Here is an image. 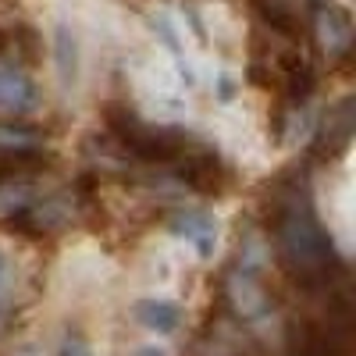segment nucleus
<instances>
[{
    "instance_id": "obj_2",
    "label": "nucleus",
    "mask_w": 356,
    "mask_h": 356,
    "mask_svg": "<svg viewBox=\"0 0 356 356\" xmlns=\"http://www.w3.org/2000/svg\"><path fill=\"white\" fill-rule=\"evenodd\" d=\"M33 104V86L25 82V75L18 72H0V107H29Z\"/></svg>"
},
{
    "instance_id": "obj_4",
    "label": "nucleus",
    "mask_w": 356,
    "mask_h": 356,
    "mask_svg": "<svg viewBox=\"0 0 356 356\" xmlns=\"http://www.w3.org/2000/svg\"><path fill=\"white\" fill-rule=\"evenodd\" d=\"M321 40H324V47L342 50L349 43V18L339 11H324L321 15Z\"/></svg>"
},
{
    "instance_id": "obj_3",
    "label": "nucleus",
    "mask_w": 356,
    "mask_h": 356,
    "mask_svg": "<svg viewBox=\"0 0 356 356\" xmlns=\"http://www.w3.org/2000/svg\"><path fill=\"white\" fill-rule=\"evenodd\" d=\"M175 228H178V235H186L189 243H196L200 253H211V246H214V239H218V225H214L211 218H200V214L178 221Z\"/></svg>"
},
{
    "instance_id": "obj_6",
    "label": "nucleus",
    "mask_w": 356,
    "mask_h": 356,
    "mask_svg": "<svg viewBox=\"0 0 356 356\" xmlns=\"http://www.w3.org/2000/svg\"><path fill=\"white\" fill-rule=\"evenodd\" d=\"M8 271H11V260H8L4 250H0V292H4V285H8Z\"/></svg>"
},
{
    "instance_id": "obj_7",
    "label": "nucleus",
    "mask_w": 356,
    "mask_h": 356,
    "mask_svg": "<svg viewBox=\"0 0 356 356\" xmlns=\"http://www.w3.org/2000/svg\"><path fill=\"white\" fill-rule=\"evenodd\" d=\"M139 356H164L161 349H139Z\"/></svg>"
},
{
    "instance_id": "obj_5",
    "label": "nucleus",
    "mask_w": 356,
    "mask_h": 356,
    "mask_svg": "<svg viewBox=\"0 0 356 356\" xmlns=\"http://www.w3.org/2000/svg\"><path fill=\"white\" fill-rule=\"evenodd\" d=\"M57 356H93V353H89V346H86V342H79V339H68L61 349H57Z\"/></svg>"
},
{
    "instance_id": "obj_1",
    "label": "nucleus",
    "mask_w": 356,
    "mask_h": 356,
    "mask_svg": "<svg viewBox=\"0 0 356 356\" xmlns=\"http://www.w3.org/2000/svg\"><path fill=\"white\" fill-rule=\"evenodd\" d=\"M136 317L146 324L150 332H175L178 324H182V310L175 303H143L136 310Z\"/></svg>"
}]
</instances>
